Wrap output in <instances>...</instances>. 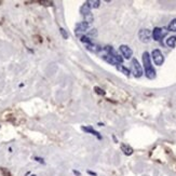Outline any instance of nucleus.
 Instances as JSON below:
<instances>
[{
	"instance_id": "obj_21",
	"label": "nucleus",
	"mask_w": 176,
	"mask_h": 176,
	"mask_svg": "<svg viewBox=\"0 0 176 176\" xmlns=\"http://www.w3.org/2000/svg\"><path fill=\"white\" fill-rule=\"evenodd\" d=\"M88 174H90V175H93V176H96L97 175L95 172H92V171H88Z\"/></svg>"
},
{
	"instance_id": "obj_22",
	"label": "nucleus",
	"mask_w": 176,
	"mask_h": 176,
	"mask_svg": "<svg viewBox=\"0 0 176 176\" xmlns=\"http://www.w3.org/2000/svg\"><path fill=\"white\" fill-rule=\"evenodd\" d=\"M74 173H75L76 175H78V176L80 175V173H79V172H78V171H74Z\"/></svg>"
},
{
	"instance_id": "obj_12",
	"label": "nucleus",
	"mask_w": 176,
	"mask_h": 176,
	"mask_svg": "<svg viewBox=\"0 0 176 176\" xmlns=\"http://www.w3.org/2000/svg\"><path fill=\"white\" fill-rule=\"evenodd\" d=\"M176 44V37L175 36H172V37H169L167 39V45H169L170 48H174Z\"/></svg>"
},
{
	"instance_id": "obj_15",
	"label": "nucleus",
	"mask_w": 176,
	"mask_h": 176,
	"mask_svg": "<svg viewBox=\"0 0 176 176\" xmlns=\"http://www.w3.org/2000/svg\"><path fill=\"white\" fill-rule=\"evenodd\" d=\"M90 3V5H91V8H98L100 7V5H101V1H98V0H92V1H90L89 2Z\"/></svg>"
},
{
	"instance_id": "obj_6",
	"label": "nucleus",
	"mask_w": 176,
	"mask_h": 176,
	"mask_svg": "<svg viewBox=\"0 0 176 176\" xmlns=\"http://www.w3.org/2000/svg\"><path fill=\"white\" fill-rule=\"evenodd\" d=\"M151 34H152V38H154V40H156V41H160V40L162 39L163 36L165 35V31H164L163 28L156 27L154 30H152Z\"/></svg>"
},
{
	"instance_id": "obj_7",
	"label": "nucleus",
	"mask_w": 176,
	"mask_h": 176,
	"mask_svg": "<svg viewBox=\"0 0 176 176\" xmlns=\"http://www.w3.org/2000/svg\"><path fill=\"white\" fill-rule=\"evenodd\" d=\"M81 14L84 18H87L89 15H91V5L89 2H84L83 5L81 7Z\"/></svg>"
},
{
	"instance_id": "obj_13",
	"label": "nucleus",
	"mask_w": 176,
	"mask_h": 176,
	"mask_svg": "<svg viewBox=\"0 0 176 176\" xmlns=\"http://www.w3.org/2000/svg\"><path fill=\"white\" fill-rule=\"evenodd\" d=\"M167 29H169L170 31H174V32H175V31H176V18L172 20L171 22H170Z\"/></svg>"
},
{
	"instance_id": "obj_10",
	"label": "nucleus",
	"mask_w": 176,
	"mask_h": 176,
	"mask_svg": "<svg viewBox=\"0 0 176 176\" xmlns=\"http://www.w3.org/2000/svg\"><path fill=\"white\" fill-rule=\"evenodd\" d=\"M82 131H85V132H88V133H91V134H93V135H95V136L98 138V139H101L102 136L100 135V133L96 132L94 129L92 128V127H82Z\"/></svg>"
},
{
	"instance_id": "obj_20",
	"label": "nucleus",
	"mask_w": 176,
	"mask_h": 176,
	"mask_svg": "<svg viewBox=\"0 0 176 176\" xmlns=\"http://www.w3.org/2000/svg\"><path fill=\"white\" fill-rule=\"evenodd\" d=\"M36 161H38V162H41V163H44L43 162V159H41V158H38V157H36L35 158Z\"/></svg>"
},
{
	"instance_id": "obj_4",
	"label": "nucleus",
	"mask_w": 176,
	"mask_h": 176,
	"mask_svg": "<svg viewBox=\"0 0 176 176\" xmlns=\"http://www.w3.org/2000/svg\"><path fill=\"white\" fill-rule=\"evenodd\" d=\"M151 37H152V34L149 29H141L138 32V38L144 43H148L151 40Z\"/></svg>"
},
{
	"instance_id": "obj_5",
	"label": "nucleus",
	"mask_w": 176,
	"mask_h": 176,
	"mask_svg": "<svg viewBox=\"0 0 176 176\" xmlns=\"http://www.w3.org/2000/svg\"><path fill=\"white\" fill-rule=\"evenodd\" d=\"M119 50H120V52H121V54H122V56H123L125 60H130V58H132L133 51H132V49L130 48L129 45H127V44H121Z\"/></svg>"
},
{
	"instance_id": "obj_18",
	"label": "nucleus",
	"mask_w": 176,
	"mask_h": 176,
	"mask_svg": "<svg viewBox=\"0 0 176 176\" xmlns=\"http://www.w3.org/2000/svg\"><path fill=\"white\" fill-rule=\"evenodd\" d=\"M60 31H61V34H62V36H63V38L64 39H68V34H67V31L63 28V27H61L60 28Z\"/></svg>"
},
{
	"instance_id": "obj_2",
	"label": "nucleus",
	"mask_w": 176,
	"mask_h": 176,
	"mask_svg": "<svg viewBox=\"0 0 176 176\" xmlns=\"http://www.w3.org/2000/svg\"><path fill=\"white\" fill-rule=\"evenodd\" d=\"M151 56H152V60L156 65L158 66H161L163 63H164V56H163L162 52L159 50V49H154L152 53H151Z\"/></svg>"
},
{
	"instance_id": "obj_8",
	"label": "nucleus",
	"mask_w": 176,
	"mask_h": 176,
	"mask_svg": "<svg viewBox=\"0 0 176 176\" xmlns=\"http://www.w3.org/2000/svg\"><path fill=\"white\" fill-rule=\"evenodd\" d=\"M89 27H90V24L84 21V22H81L80 24H78V25H77L76 31H77V32H84V31L88 30Z\"/></svg>"
},
{
	"instance_id": "obj_16",
	"label": "nucleus",
	"mask_w": 176,
	"mask_h": 176,
	"mask_svg": "<svg viewBox=\"0 0 176 176\" xmlns=\"http://www.w3.org/2000/svg\"><path fill=\"white\" fill-rule=\"evenodd\" d=\"M97 36V30L96 29H92L88 32V38H94Z\"/></svg>"
},
{
	"instance_id": "obj_11",
	"label": "nucleus",
	"mask_w": 176,
	"mask_h": 176,
	"mask_svg": "<svg viewBox=\"0 0 176 176\" xmlns=\"http://www.w3.org/2000/svg\"><path fill=\"white\" fill-rule=\"evenodd\" d=\"M117 69L119 71H121L122 74H124L125 76H128V77L130 76V69H128V68L125 66H123L122 64H118V65H117Z\"/></svg>"
},
{
	"instance_id": "obj_9",
	"label": "nucleus",
	"mask_w": 176,
	"mask_h": 176,
	"mask_svg": "<svg viewBox=\"0 0 176 176\" xmlns=\"http://www.w3.org/2000/svg\"><path fill=\"white\" fill-rule=\"evenodd\" d=\"M121 150L123 151V154H125V156H131V154H133V148L131 147L130 145H127V144H121Z\"/></svg>"
},
{
	"instance_id": "obj_19",
	"label": "nucleus",
	"mask_w": 176,
	"mask_h": 176,
	"mask_svg": "<svg viewBox=\"0 0 176 176\" xmlns=\"http://www.w3.org/2000/svg\"><path fill=\"white\" fill-rule=\"evenodd\" d=\"M40 2H41V3H45V5H53V2H51V1H40Z\"/></svg>"
},
{
	"instance_id": "obj_14",
	"label": "nucleus",
	"mask_w": 176,
	"mask_h": 176,
	"mask_svg": "<svg viewBox=\"0 0 176 176\" xmlns=\"http://www.w3.org/2000/svg\"><path fill=\"white\" fill-rule=\"evenodd\" d=\"M80 41H81L82 43H85L87 45H88V44H91V43H92V40L90 39V38H88L87 36H82V37L80 38Z\"/></svg>"
},
{
	"instance_id": "obj_17",
	"label": "nucleus",
	"mask_w": 176,
	"mask_h": 176,
	"mask_svg": "<svg viewBox=\"0 0 176 176\" xmlns=\"http://www.w3.org/2000/svg\"><path fill=\"white\" fill-rule=\"evenodd\" d=\"M94 90H95V92H96L97 94H100V95H103V96H104V95L106 94L105 91H104L103 89L98 88V87H95V88H94Z\"/></svg>"
},
{
	"instance_id": "obj_1",
	"label": "nucleus",
	"mask_w": 176,
	"mask_h": 176,
	"mask_svg": "<svg viewBox=\"0 0 176 176\" xmlns=\"http://www.w3.org/2000/svg\"><path fill=\"white\" fill-rule=\"evenodd\" d=\"M143 65L145 68V75L148 79L152 80L156 78V70L151 65V61H150V55L148 52L143 53Z\"/></svg>"
},
{
	"instance_id": "obj_3",
	"label": "nucleus",
	"mask_w": 176,
	"mask_h": 176,
	"mask_svg": "<svg viewBox=\"0 0 176 176\" xmlns=\"http://www.w3.org/2000/svg\"><path fill=\"white\" fill-rule=\"evenodd\" d=\"M132 72L134 77L136 78H141V75H143V68H141V65L138 63L136 58H133L132 60Z\"/></svg>"
}]
</instances>
